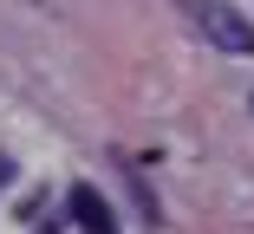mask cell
I'll return each instance as SVG.
<instances>
[{
	"instance_id": "3",
	"label": "cell",
	"mask_w": 254,
	"mask_h": 234,
	"mask_svg": "<svg viewBox=\"0 0 254 234\" xmlns=\"http://www.w3.org/2000/svg\"><path fill=\"white\" fill-rule=\"evenodd\" d=\"M7 176H13V169H7V156H0V182H7Z\"/></svg>"
},
{
	"instance_id": "1",
	"label": "cell",
	"mask_w": 254,
	"mask_h": 234,
	"mask_svg": "<svg viewBox=\"0 0 254 234\" xmlns=\"http://www.w3.org/2000/svg\"><path fill=\"white\" fill-rule=\"evenodd\" d=\"M202 26H209V39L222 46V52H254V26H248L241 13H228V7H209V13H202Z\"/></svg>"
},
{
	"instance_id": "2",
	"label": "cell",
	"mask_w": 254,
	"mask_h": 234,
	"mask_svg": "<svg viewBox=\"0 0 254 234\" xmlns=\"http://www.w3.org/2000/svg\"><path fill=\"white\" fill-rule=\"evenodd\" d=\"M72 221H78L85 234H111V228H118V215H111V202L98 195L91 182H78V189H72Z\"/></svg>"
}]
</instances>
